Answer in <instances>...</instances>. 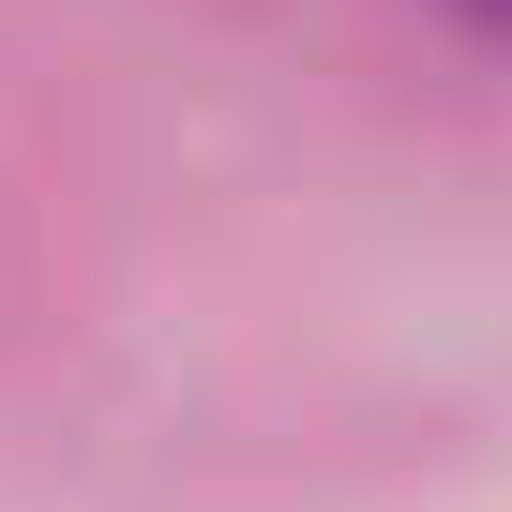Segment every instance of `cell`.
<instances>
[{"instance_id":"obj_1","label":"cell","mask_w":512,"mask_h":512,"mask_svg":"<svg viewBox=\"0 0 512 512\" xmlns=\"http://www.w3.org/2000/svg\"><path fill=\"white\" fill-rule=\"evenodd\" d=\"M437 16H452L467 46H497V61H512V0H437Z\"/></svg>"}]
</instances>
